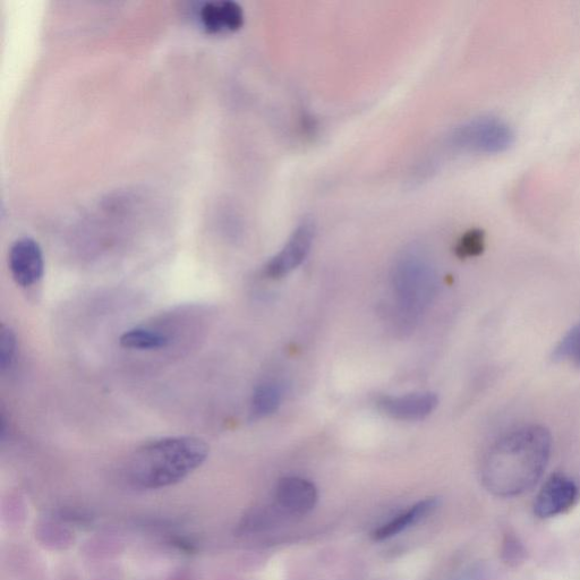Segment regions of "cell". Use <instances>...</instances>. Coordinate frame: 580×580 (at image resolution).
<instances>
[{"label": "cell", "instance_id": "6da1fadb", "mask_svg": "<svg viewBox=\"0 0 580 580\" xmlns=\"http://www.w3.org/2000/svg\"><path fill=\"white\" fill-rule=\"evenodd\" d=\"M551 450V434L542 425L518 426L503 434L483 458L485 489L500 498L518 497L531 490L547 469Z\"/></svg>", "mask_w": 580, "mask_h": 580}, {"label": "cell", "instance_id": "7a4b0ae2", "mask_svg": "<svg viewBox=\"0 0 580 580\" xmlns=\"http://www.w3.org/2000/svg\"><path fill=\"white\" fill-rule=\"evenodd\" d=\"M209 456L200 438L178 435L145 443L127 465V480L141 490H158L177 484L198 469Z\"/></svg>", "mask_w": 580, "mask_h": 580}, {"label": "cell", "instance_id": "3957f363", "mask_svg": "<svg viewBox=\"0 0 580 580\" xmlns=\"http://www.w3.org/2000/svg\"><path fill=\"white\" fill-rule=\"evenodd\" d=\"M392 286L396 296V322L400 327L412 328L437 292L432 264L420 254H405L392 272Z\"/></svg>", "mask_w": 580, "mask_h": 580}, {"label": "cell", "instance_id": "277c9868", "mask_svg": "<svg viewBox=\"0 0 580 580\" xmlns=\"http://www.w3.org/2000/svg\"><path fill=\"white\" fill-rule=\"evenodd\" d=\"M515 140L513 127L494 116L474 118L457 127L451 134V143L454 147L489 155L509 150Z\"/></svg>", "mask_w": 580, "mask_h": 580}, {"label": "cell", "instance_id": "5b68a950", "mask_svg": "<svg viewBox=\"0 0 580 580\" xmlns=\"http://www.w3.org/2000/svg\"><path fill=\"white\" fill-rule=\"evenodd\" d=\"M314 233L312 221L304 220L290 236L283 250L268 262L264 268L266 275L271 279H280L300 267L311 251Z\"/></svg>", "mask_w": 580, "mask_h": 580}, {"label": "cell", "instance_id": "8992f818", "mask_svg": "<svg viewBox=\"0 0 580 580\" xmlns=\"http://www.w3.org/2000/svg\"><path fill=\"white\" fill-rule=\"evenodd\" d=\"M8 266L17 285L29 288L38 284L45 272L44 253L38 242L30 237L17 240L8 255Z\"/></svg>", "mask_w": 580, "mask_h": 580}, {"label": "cell", "instance_id": "52a82bcc", "mask_svg": "<svg viewBox=\"0 0 580 580\" xmlns=\"http://www.w3.org/2000/svg\"><path fill=\"white\" fill-rule=\"evenodd\" d=\"M578 489L564 474H554L542 486L534 502V514L548 519L566 513L577 500Z\"/></svg>", "mask_w": 580, "mask_h": 580}, {"label": "cell", "instance_id": "ba28073f", "mask_svg": "<svg viewBox=\"0 0 580 580\" xmlns=\"http://www.w3.org/2000/svg\"><path fill=\"white\" fill-rule=\"evenodd\" d=\"M276 506L289 516H303L317 505L318 490L302 477H285L280 480L275 493Z\"/></svg>", "mask_w": 580, "mask_h": 580}, {"label": "cell", "instance_id": "9c48e42d", "mask_svg": "<svg viewBox=\"0 0 580 580\" xmlns=\"http://www.w3.org/2000/svg\"><path fill=\"white\" fill-rule=\"evenodd\" d=\"M439 399L432 392H417L405 396H389L379 400V411L392 420L421 421L437 408Z\"/></svg>", "mask_w": 580, "mask_h": 580}, {"label": "cell", "instance_id": "30bf717a", "mask_svg": "<svg viewBox=\"0 0 580 580\" xmlns=\"http://www.w3.org/2000/svg\"><path fill=\"white\" fill-rule=\"evenodd\" d=\"M200 20L209 32L235 31L244 23V12L233 0L207 2L200 8Z\"/></svg>", "mask_w": 580, "mask_h": 580}, {"label": "cell", "instance_id": "8fae6325", "mask_svg": "<svg viewBox=\"0 0 580 580\" xmlns=\"http://www.w3.org/2000/svg\"><path fill=\"white\" fill-rule=\"evenodd\" d=\"M437 507V500L426 499L416 503L406 513L400 514L396 518L390 520L389 523L382 525L378 530H375L372 537L375 541H383L390 539V537L402 533L411 525L421 522L422 519L428 517L432 511Z\"/></svg>", "mask_w": 580, "mask_h": 580}, {"label": "cell", "instance_id": "7c38bea8", "mask_svg": "<svg viewBox=\"0 0 580 580\" xmlns=\"http://www.w3.org/2000/svg\"><path fill=\"white\" fill-rule=\"evenodd\" d=\"M119 344L127 349L153 351V349L167 347L169 345V337L164 332L157 330L134 328L124 332L119 338Z\"/></svg>", "mask_w": 580, "mask_h": 580}, {"label": "cell", "instance_id": "4fadbf2b", "mask_svg": "<svg viewBox=\"0 0 580 580\" xmlns=\"http://www.w3.org/2000/svg\"><path fill=\"white\" fill-rule=\"evenodd\" d=\"M283 392L276 383H263L255 389L251 412L255 419H264L278 411Z\"/></svg>", "mask_w": 580, "mask_h": 580}, {"label": "cell", "instance_id": "5bb4252c", "mask_svg": "<svg viewBox=\"0 0 580 580\" xmlns=\"http://www.w3.org/2000/svg\"><path fill=\"white\" fill-rule=\"evenodd\" d=\"M553 360L580 368V323L569 330L554 349Z\"/></svg>", "mask_w": 580, "mask_h": 580}, {"label": "cell", "instance_id": "9a60e30c", "mask_svg": "<svg viewBox=\"0 0 580 580\" xmlns=\"http://www.w3.org/2000/svg\"><path fill=\"white\" fill-rule=\"evenodd\" d=\"M485 246V236L482 230H469L457 244L456 254L459 258H473L480 255Z\"/></svg>", "mask_w": 580, "mask_h": 580}, {"label": "cell", "instance_id": "2e32d148", "mask_svg": "<svg viewBox=\"0 0 580 580\" xmlns=\"http://www.w3.org/2000/svg\"><path fill=\"white\" fill-rule=\"evenodd\" d=\"M16 336L10 328L3 326L2 335H0V368L3 371L10 369L16 354Z\"/></svg>", "mask_w": 580, "mask_h": 580}]
</instances>
